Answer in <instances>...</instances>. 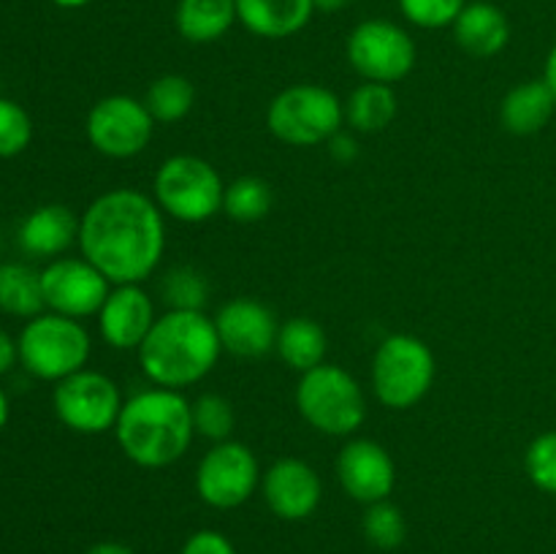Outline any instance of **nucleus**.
<instances>
[{"instance_id": "39", "label": "nucleus", "mask_w": 556, "mask_h": 554, "mask_svg": "<svg viewBox=\"0 0 556 554\" xmlns=\"http://www.w3.org/2000/svg\"><path fill=\"white\" fill-rule=\"evenodd\" d=\"M351 0H313L315 11H324V14H334V11H342Z\"/></svg>"}, {"instance_id": "31", "label": "nucleus", "mask_w": 556, "mask_h": 554, "mask_svg": "<svg viewBox=\"0 0 556 554\" xmlns=\"http://www.w3.org/2000/svg\"><path fill=\"white\" fill-rule=\"evenodd\" d=\"M525 470L530 476L532 487L556 498V429L541 432L527 445Z\"/></svg>"}, {"instance_id": "24", "label": "nucleus", "mask_w": 556, "mask_h": 554, "mask_svg": "<svg viewBox=\"0 0 556 554\" xmlns=\"http://www.w3.org/2000/svg\"><path fill=\"white\" fill-rule=\"evenodd\" d=\"M396 109L394 87L362 81L345 101V123L353 134H380L394 123Z\"/></svg>"}, {"instance_id": "34", "label": "nucleus", "mask_w": 556, "mask_h": 554, "mask_svg": "<svg viewBox=\"0 0 556 554\" xmlns=\"http://www.w3.org/2000/svg\"><path fill=\"white\" fill-rule=\"evenodd\" d=\"M179 554H237V546L217 530H199L185 541Z\"/></svg>"}, {"instance_id": "12", "label": "nucleus", "mask_w": 556, "mask_h": 554, "mask_svg": "<svg viewBox=\"0 0 556 554\" xmlns=\"http://www.w3.org/2000/svg\"><path fill=\"white\" fill-rule=\"evenodd\" d=\"M87 139L101 155L125 161L150 147L155 119L144 101L134 96H106L87 112Z\"/></svg>"}, {"instance_id": "6", "label": "nucleus", "mask_w": 556, "mask_h": 554, "mask_svg": "<svg viewBox=\"0 0 556 554\" xmlns=\"http://www.w3.org/2000/svg\"><path fill=\"white\" fill-rule=\"evenodd\" d=\"M438 362L421 337L389 335L372 356V391L389 411H410L432 391Z\"/></svg>"}, {"instance_id": "27", "label": "nucleus", "mask_w": 556, "mask_h": 554, "mask_svg": "<svg viewBox=\"0 0 556 554\" xmlns=\"http://www.w3.org/2000/svg\"><path fill=\"white\" fill-rule=\"evenodd\" d=\"M275 206L271 185L261 177H237L226 185L223 193V212L237 223L264 221Z\"/></svg>"}, {"instance_id": "13", "label": "nucleus", "mask_w": 556, "mask_h": 554, "mask_svg": "<svg viewBox=\"0 0 556 554\" xmlns=\"http://www.w3.org/2000/svg\"><path fill=\"white\" fill-rule=\"evenodd\" d=\"M41 288L43 302L52 313L81 320L98 315L112 291V282L85 255H60L41 269Z\"/></svg>"}, {"instance_id": "28", "label": "nucleus", "mask_w": 556, "mask_h": 554, "mask_svg": "<svg viewBox=\"0 0 556 554\" xmlns=\"http://www.w3.org/2000/svg\"><path fill=\"white\" fill-rule=\"evenodd\" d=\"M161 297L168 310H204L210 302V282L193 266H174L163 275Z\"/></svg>"}, {"instance_id": "10", "label": "nucleus", "mask_w": 556, "mask_h": 554, "mask_svg": "<svg viewBox=\"0 0 556 554\" xmlns=\"http://www.w3.org/2000/svg\"><path fill=\"white\" fill-rule=\"evenodd\" d=\"M258 456L239 440L212 443L195 467V492L210 508L231 511L248 503L261 487Z\"/></svg>"}, {"instance_id": "26", "label": "nucleus", "mask_w": 556, "mask_h": 554, "mask_svg": "<svg viewBox=\"0 0 556 554\" xmlns=\"http://www.w3.org/2000/svg\"><path fill=\"white\" fill-rule=\"evenodd\" d=\"M144 106L150 109L152 119L161 125L182 123L195 103V87L188 76L182 74H163L147 87L144 92Z\"/></svg>"}, {"instance_id": "23", "label": "nucleus", "mask_w": 556, "mask_h": 554, "mask_svg": "<svg viewBox=\"0 0 556 554\" xmlns=\"http://www.w3.org/2000/svg\"><path fill=\"white\" fill-rule=\"evenodd\" d=\"M326 351H329V340H326V331L318 320L296 315V318H288L280 324L275 353L286 367L296 369L299 375L309 373L326 362Z\"/></svg>"}, {"instance_id": "18", "label": "nucleus", "mask_w": 556, "mask_h": 554, "mask_svg": "<svg viewBox=\"0 0 556 554\" xmlns=\"http://www.w3.org/2000/svg\"><path fill=\"white\" fill-rule=\"evenodd\" d=\"M451 27H454V41L459 43L462 52L478 60L494 58L510 41L508 16L500 5L489 3V0H467V5Z\"/></svg>"}, {"instance_id": "32", "label": "nucleus", "mask_w": 556, "mask_h": 554, "mask_svg": "<svg viewBox=\"0 0 556 554\" xmlns=\"http://www.w3.org/2000/svg\"><path fill=\"white\" fill-rule=\"evenodd\" d=\"M396 5L410 25L421 30H440L454 25L467 0H396Z\"/></svg>"}, {"instance_id": "19", "label": "nucleus", "mask_w": 556, "mask_h": 554, "mask_svg": "<svg viewBox=\"0 0 556 554\" xmlns=\"http://www.w3.org/2000/svg\"><path fill=\"white\" fill-rule=\"evenodd\" d=\"M79 242V217L63 204L36 206L20 226V248L33 259H60Z\"/></svg>"}, {"instance_id": "8", "label": "nucleus", "mask_w": 556, "mask_h": 554, "mask_svg": "<svg viewBox=\"0 0 556 554\" xmlns=\"http://www.w3.org/2000/svg\"><path fill=\"white\" fill-rule=\"evenodd\" d=\"M16 345L22 367L52 383L85 369L92 353L90 331L85 324L58 313H41L27 320Z\"/></svg>"}, {"instance_id": "37", "label": "nucleus", "mask_w": 556, "mask_h": 554, "mask_svg": "<svg viewBox=\"0 0 556 554\" xmlns=\"http://www.w3.org/2000/svg\"><path fill=\"white\" fill-rule=\"evenodd\" d=\"M85 554H136L128 543H119V541H98L87 549Z\"/></svg>"}, {"instance_id": "14", "label": "nucleus", "mask_w": 556, "mask_h": 554, "mask_svg": "<svg viewBox=\"0 0 556 554\" xmlns=\"http://www.w3.org/2000/svg\"><path fill=\"white\" fill-rule=\"evenodd\" d=\"M337 478L348 498L362 505L389 500L396 487V465L378 440L353 438L337 456Z\"/></svg>"}, {"instance_id": "5", "label": "nucleus", "mask_w": 556, "mask_h": 554, "mask_svg": "<svg viewBox=\"0 0 556 554\" xmlns=\"http://www.w3.org/2000/svg\"><path fill=\"white\" fill-rule=\"evenodd\" d=\"M345 125V101L334 90L299 81L277 92L266 106V128L288 147L326 144Z\"/></svg>"}, {"instance_id": "21", "label": "nucleus", "mask_w": 556, "mask_h": 554, "mask_svg": "<svg viewBox=\"0 0 556 554\" xmlns=\"http://www.w3.org/2000/svg\"><path fill=\"white\" fill-rule=\"evenodd\" d=\"M556 112V96L543 79L521 81L505 92L500 103V123L514 136H532L548 125Z\"/></svg>"}, {"instance_id": "30", "label": "nucleus", "mask_w": 556, "mask_h": 554, "mask_svg": "<svg viewBox=\"0 0 556 554\" xmlns=\"http://www.w3.org/2000/svg\"><path fill=\"white\" fill-rule=\"evenodd\" d=\"M362 530L367 536V541L372 546L386 549H400L407 538V519L402 514L400 505H394L391 500H380V503L367 505L362 519Z\"/></svg>"}, {"instance_id": "7", "label": "nucleus", "mask_w": 556, "mask_h": 554, "mask_svg": "<svg viewBox=\"0 0 556 554\" xmlns=\"http://www.w3.org/2000/svg\"><path fill=\"white\" fill-rule=\"evenodd\" d=\"M226 182L210 161L199 155H172L157 166L152 199L177 223H206L223 212Z\"/></svg>"}, {"instance_id": "20", "label": "nucleus", "mask_w": 556, "mask_h": 554, "mask_svg": "<svg viewBox=\"0 0 556 554\" xmlns=\"http://www.w3.org/2000/svg\"><path fill=\"white\" fill-rule=\"evenodd\" d=\"M313 0H237V20L248 33L269 41L291 38L309 25Z\"/></svg>"}, {"instance_id": "35", "label": "nucleus", "mask_w": 556, "mask_h": 554, "mask_svg": "<svg viewBox=\"0 0 556 554\" xmlns=\"http://www.w3.org/2000/svg\"><path fill=\"white\" fill-rule=\"evenodd\" d=\"M326 147H329V155L334 158L337 163H353L358 158V141L356 136L351 134V130H340V134L331 136L329 141H326Z\"/></svg>"}, {"instance_id": "29", "label": "nucleus", "mask_w": 556, "mask_h": 554, "mask_svg": "<svg viewBox=\"0 0 556 554\" xmlns=\"http://www.w3.org/2000/svg\"><path fill=\"white\" fill-rule=\"evenodd\" d=\"M190 405H193L195 435L212 440V443L231 440L233 427H237V413H233L231 400L215 394V391H204Z\"/></svg>"}, {"instance_id": "16", "label": "nucleus", "mask_w": 556, "mask_h": 554, "mask_svg": "<svg viewBox=\"0 0 556 554\" xmlns=\"http://www.w3.org/2000/svg\"><path fill=\"white\" fill-rule=\"evenodd\" d=\"M215 329L223 351L239 358H258L275 351L277 324L275 313L264 302L250 297L228 299L215 313Z\"/></svg>"}, {"instance_id": "36", "label": "nucleus", "mask_w": 556, "mask_h": 554, "mask_svg": "<svg viewBox=\"0 0 556 554\" xmlns=\"http://www.w3.org/2000/svg\"><path fill=\"white\" fill-rule=\"evenodd\" d=\"M16 362H20V345L9 331L0 329V375L9 373Z\"/></svg>"}, {"instance_id": "2", "label": "nucleus", "mask_w": 556, "mask_h": 554, "mask_svg": "<svg viewBox=\"0 0 556 554\" xmlns=\"http://www.w3.org/2000/svg\"><path fill=\"white\" fill-rule=\"evenodd\" d=\"M114 438L125 459L144 470H163L190 451L195 438L193 405L182 391L150 386L123 402Z\"/></svg>"}, {"instance_id": "25", "label": "nucleus", "mask_w": 556, "mask_h": 554, "mask_svg": "<svg viewBox=\"0 0 556 554\" xmlns=\"http://www.w3.org/2000/svg\"><path fill=\"white\" fill-rule=\"evenodd\" d=\"M47 307L41 288V272L27 264L0 266V310L14 318H36Z\"/></svg>"}, {"instance_id": "3", "label": "nucleus", "mask_w": 556, "mask_h": 554, "mask_svg": "<svg viewBox=\"0 0 556 554\" xmlns=\"http://www.w3.org/2000/svg\"><path fill=\"white\" fill-rule=\"evenodd\" d=\"M220 337L204 310H166L136 351L152 386L185 391L201 383L220 362Z\"/></svg>"}, {"instance_id": "1", "label": "nucleus", "mask_w": 556, "mask_h": 554, "mask_svg": "<svg viewBox=\"0 0 556 554\" xmlns=\"http://www.w3.org/2000/svg\"><path fill=\"white\" fill-rule=\"evenodd\" d=\"M79 250L112 286L144 282L166 253V215L141 190H106L79 217Z\"/></svg>"}, {"instance_id": "22", "label": "nucleus", "mask_w": 556, "mask_h": 554, "mask_svg": "<svg viewBox=\"0 0 556 554\" xmlns=\"http://www.w3.org/2000/svg\"><path fill=\"white\" fill-rule=\"evenodd\" d=\"M237 0H177L174 25L190 43L220 41L237 25Z\"/></svg>"}, {"instance_id": "38", "label": "nucleus", "mask_w": 556, "mask_h": 554, "mask_svg": "<svg viewBox=\"0 0 556 554\" xmlns=\"http://www.w3.org/2000/svg\"><path fill=\"white\" fill-rule=\"evenodd\" d=\"M543 81H546V85L552 87V92L556 96V41H554L552 52H548V58H546V68H543Z\"/></svg>"}, {"instance_id": "11", "label": "nucleus", "mask_w": 556, "mask_h": 554, "mask_svg": "<svg viewBox=\"0 0 556 554\" xmlns=\"http://www.w3.org/2000/svg\"><path fill=\"white\" fill-rule=\"evenodd\" d=\"M119 386L98 369H79L54 383L52 407L60 424L76 435H103L114 429L123 411Z\"/></svg>"}, {"instance_id": "17", "label": "nucleus", "mask_w": 556, "mask_h": 554, "mask_svg": "<svg viewBox=\"0 0 556 554\" xmlns=\"http://www.w3.org/2000/svg\"><path fill=\"white\" fill-rule=\"evenodd\" d=\"M98 331L114 351H139L150 329L155 326V304L141 282L112 286L106 302L98 310Z\"/></svg>"}, {"instance_id": "15", "label": "nucleus", "mask_w": 556, "mask_h": 554, "mask_svg": "<svg viewBox=\"0 0 556 554\" xmlns=\"http://www.w3.org/2000/svg\"><path fill=\"white\" fill-rule=\"evenodd\" d=\"M261 494L275 516L286 521H302L318 511L324 500V481L309 462L282 456L271 462L261 476Z\"/></svg>"}, {"instance_id": "40", "label": "nucleus", "mask_w": 556, "mask_h": 554, "mask_svg": "<svg viewBox=\"0 0 556 554\" xmlns=\"http://www.w3.org/2000/svg\"><path fill=\"white\" fill-rule=\"evenodd\" d=\"M52 3L58 5V9L74 11V9H85V5H90L92 0H52Z\"/></svg>"}, {"instance_id": "4", "label": "nucleus", "mask_w": 556, "mask_h": 554, "mask_svg": "<svg viewBox=\"0 0 556 554\" xmlns=\"http://www.w3.org/2000/svg\"><path fill=\"white\" fill-rule=\"evenodd\" d=\"M299 416L320 435L351 438L367 421V396L362 383L337 364H320L299 375Z\"/></svg>"}, {"instance_id": "41", "label": "nucleus", "mask_w": 556, "mask_h": 554, "mask_svg": "<svg viewBox=\"0 0 556 554\" xmlns=\"http://www.w3.org/2000/svg\"><path fill=\"white\" fill-rule=\"evenodd\" d=\"M5 424H9V396L0 389V432H3Z\"/></svg>"}, {"instance_id": "9", "label": "nucleus", "mask_w": 556, "mask_h": 554, "mask_svg": "<svg viewBox=\"0 0 556 554\" xmlns=\"http://www.w3.org/2000/svg\"><path fill=\"white\" fill-rule=\"evenodd\" d=\"M351 68L364 81L394 85L416 68V41L402 25L391 20H364L351 30L345 43Z\"/></svg>"}, {"instance_id": "33", "label": "nucleus", "mask_w": 556, "mask_h": 554, "mask_svg": "<svg viewBox=\"0 0 556 554\" xmlns=\"http://www.w3.org/2000/svg\"><path fill=\"white\" fill-rule=\"evenodd\" d=\"M33 119L16 101L0 98V158H16L30 147Z\"/></svg>"}]
</instances>
